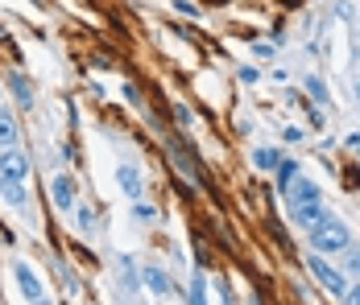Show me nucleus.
Instances as JSON below:
<instances>
[{"label": "nucleus", "instance_id": "nucleus-1", "mask_svg": "<svg viewBox=\"0 0 360 305\" xmlns=\"http://www.w3.org/2000/svg\"><path fill=\"white\" fill-rule=\"evenodd\" d=\"M348 243H352V231H348V223H340L335 215H323V219L311 227V248H315V252H323V256H327V252H331V256H335V252H344Z\"/></svg>", "mask_w": 360, "mask_h": 305}, {"label": "nucleus", "instance_id": "nucleus-2", "mask_svg": "<svg viewBox=\"0 0 360 305\" xmlns=\"http://www.w3.org/2000/svg\"><path fill=\"white\" fill-rule=\"evenodd\" d=\"M307 269L315 272V280L323 285L331 297H344V289H348V276H344L340 269H331V264L323 260V252H315V248H311V256H307Z\"/></svg>", "mask_w": 360, "mask_h": 305}, {"label": "nucleus", "instance_id": "nucleus-3", "mask_svg": "<svg viewBox=\"0 0 360 305\" xmlns=\"http://www.w3.org/2000/svg\"><path fill=\"white\" fill-rule=\"evenodd\" d=\"M0 173H4V177H21V182H25V173H30V157H25L17 144H4V153H0Z\"/></svg>", "mask_w": 360, "mask_h": 305}, {"label": "nucleus", "instance_id": "nucleus-4", "mask_svg": "<svg viewBox=\"0 0 360 305\" xmlns=\"http://www.w3.org/2000/svg\"><path fill=\"white\" fill-rule=\"evenodd\" d=\"M327 210H323V198H315V203H290V219L302 227V231H311L319 219H323Z\"/></svg>", "mask_w": 360, "mask_h": 305}, {"label": "nucleus", "instance_id": "nucleus-5", "mask_svg": "<svg viewBox=\"0 0 360 305\" xmlns=\"http://www.w3.org/2000/svg\"><path fill=\"white\" fill-rule=\"evenodd\" d=\"M50 198H54V206H58V210H75V203H79V198H75V182L67 177V173H58V177L50 182Z\"/></svg>", "mask_w": 360, "mask_h": 305}, {"label": "nucleus", "instance_id": "nucleus-6", "mask_svg": "<svg viewBox=\"0 0 360 305\" xmlns=\"http://www.w3.org/2000/svg\"><path fill=\"white\" fill-rule=\"evenodd\" d=\"M13 272H17V285H21V297L25 301H46V289H41V280L30 272V264H17Z\"/></svg>", "mask_w": 360, "mask_h": 305}, {"label": "nucleus", "instance_id": "nucleus-7", "mask_svg": "<svg viewBox=\"0 0 360 305\" xmlns=\"http://www.w3.org/2000/svg\"><path fill=\"white\" fill-rule=\"evenodd\" d=\"M116 182H120V190L129 198H141V173L133 170V165H116Z\"/></svg>", "mask_w": 360, "mask_h": 305}, {"label": "nucleus", "instance_id": "nucleus-8", "mask_svg": "<svg viewBox=\"0 0 360 305\" xmlns=\"http://www.w3.org/2000/svg\"><path fill=\"white\" fill-rule=\"evenodd\" d=\"M141 280H145V289H149V293H158V297H166V293H170V276L158 269V264H149V269L141 272Z\"/></svg>", "mask_w": 360, "mask_h": 305}, {"label": "nucleus", "instance_id": "nucleus-9", "mask_svg": "<svg viewBox=\"0 0 360 305\" xmlns=\"http://www.w3.org/2000/svg\"><path fill=\"white\" fill-rule=\"evenodd\" d=\"M286 194H290V203H315V198H323V190L315 182H302V177H294V186H290Z\"/></svg>", "mask_w": 360, "mask_h": 305}, {"label": "nucleus", "instance_id": "nucleus-10", "mask_svg": "<svg viewBox=\"0 0 360 305\" xmlns=\"http://www.w3.org/2000/svg\"><path fill=\"white\" fill-rule=\"evenodd\" d=\"M0 194L13 206H25V186H21V177H4V173H0Z\"/></svg>", "mask_w": 360, "mask_h": 305}, {"label": "nucleus", "instance_id": "nucleus-11", "mask_svg": "<svg viewBox=\"0 0 360 305\" xmlns=\"http://www.w3.org/2000/svg\"><path fill=\"white\" fill-rule=\"evenodd\" d=\"M278 190H282V194H286L290 186H294V177H298V161H294V157H282V161H278Z\"/></svg>", "mask_w": 360, "mask_h": 305}, {"label": "nucleus", "instance_id": "nucleus-12", "mask_svg": "<svg viewBox=\"0 0 360 305\" xmlns=\"http://www.w3.org/2000/svg\"><path fill=\"white\" fill-rule=\"evenodd\" d=\"M278 161H282V153H278V149H257V153H252V165H257L261 173H274V170H278Z\"/></svg>", "mask_w": 360, "mask_h": 305}, {"label": "nucleus", "instance_id": "nucleus-13", "mask_svg": "<svg viewBox=\"0 0 360 305\" xmlns=\"http://www.w3.org/2000/svg\"><path fill=\"white\" fill-rule=\"evenodd\" d=\"M8 87H13V95H17L21 107H34V91H30V79H25V74H13Z\"/></svg>", "mask_w": 360, "mask_h": 305}, {"label": "nucleus", "instance_id": "nucleus-14", "mask_svg": "<svg viewBox=\"0 0 360 305\" xmlns=\"http://www.w3.org/2000/svg\"><path fill=\"white\" fill-rule=\"evenodd\" d=\"M13 140H17V124L8 111H0V144H13Z\"/></svg>", "mask_w": 360, "mask_h": 305}, {"label": "nucleus", "instance_id": "nucleus-15", "mask_svg": "<svg viewBox=\"0 0 360 305\" xmlns=\"http://www.w3.org/2000/svg\"><path fill=\"white\" fill-rule=\"evenodd\" d=\"M186 301H207V285H203V276H199V272H195V280H191V289H186Z\"/></svg>", "mask_w": 360, "mask_h": 305}, {"label": "nucleus", "instance_id": "nucleus-16", "mask_svg": "<svg viewBox=\"0 0 360 305\" xmlns=\"http://www.w3.org/2000/svg\"><path fill=\"white\" fill-rule=\"evenodd\" d=\"M344 269L352 272V276H360V248H356V243H348V248H344Z\"/></svg>", "mask_w": 360, "mask_h": 305}, {"label": "nucleus", "instance_id": "nucleus-17", "mask_svg": "<svg viewBox=\"0 0 360 305\" xmlns=\"http://www.w3.org/2000/svg\"><path fill=\"white\" fill-rule=\"evenodd\" d=\"M307 91L315 95V103H323V100H327V91H323V79H315V74L307 79Z\"/></svg>", "mask_w": 360, "mask_h": 305}, {"label": "nucleus", "instance_id": "nucleus-18", "mask_svg": "<svg viewBox=\"0 0 360 305\" xmlns=\"http://www.w3.org/2000/svg\"><path fill=\"white\" fill-rule=\"evenodd\" d=\"M120 276H124V285H133V289H137V269H133V260H129V256L120 260Z\"/></svg>", "mask_w": 360, "mask_h": 305}, {"label": "nucleus", "instance_id": "nucleus-19", "mask_svg": "<svg viewBox=\"0 0 360 305\" xmlns=\"http://www.w3.org/2000/svg\"><path fill=\"white\" fill-rule=\"evenodd\" d=\"M79 227H83V236H91V231H96V219H91V210H87V206L79 210Z\"/></svg>", "mask_w": 360, "mask_h": 305}, {"label": "nucleus", "instance_id": "nucleus-20", "mask_svg": "<svg viewBox=\"0 0 360 305\" xmlns=\"http://www.w3.org/2000/svg\"><path fill=\"white\" fill-rule=\"evenodd\" d=\"M340 301H348V305H360V280H356V285H348V289H344V297H340Z\"/></svg>", "mask_w": 360, "mask_h": 305}, {"label": "nucleus", "instance_id": "nucleus-21", "mask_svg": "<svg viewBox=\"0 0 360 305\" xmlns=\"http://www.w3.org/2000/svg\"><path fill=\"white\" fill-rule=\"evenodd\" d=\"M252 58H274V46H265V41H257V46H252Z\"/></svg>", "mask_w": 360, "mask_h": 305}, {"label": "nucleus", "instance_id": "nucleus-22", "mask_svg": "<svg viewBox=\"0 0 360 305\" xmlns=\"http://www.w3.org/2000/svg\"><path fill=\"white\" fill-rule=\"evenodd\" d=\"M174 8H179L182 17H199V8H195V4H191V0H179V4H174Z\"/></svg>", "mask_w": 360, "mask_h": 305}, {"label": "nucleus", "instance_id": "nucleus-23", "mask_svg": "<svg viewBox=\"0 0 360 305\" xmlns=\"http://www.w3.org/2000/svg\"><path fill=\"white\" fill-rule=\"evenodd\" d=\"M261 74H257V67H240V83H257Z\"/></svg>", "mask_w": 360, "mask_h": 305}, {"label": "nucleus", "instance_id": "nucleus-24", "mask_svg": "<svg viewBox=\"0 0 360 305\" xmlns=\"http://www.w3.org/2000/svg\"><path fill=\"white\" fill-rule=\"evenodd\" d=\"M174 116H179V124H182V128H191V120H195V116H191V107H179Z\"/></svg>", "mask_w": 360, "mask_h": 305}]
</instances>
